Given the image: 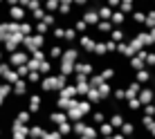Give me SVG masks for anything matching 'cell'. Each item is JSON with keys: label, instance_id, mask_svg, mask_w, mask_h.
<instances>
[{"label": "cell", "instance_id": "6da1fadb", "mask_svg": "<svg viewBox=\"0 0 155 139\" xmlns=\"http://www.w3.org/2000/svg\"><path fill=\"white\" fill-rule=\"evenodd\" d=\"M94 45H97V38H94L90 31H88V34H81V36H79V40H77V47L83 52V54H92Z\"/></svg>", "mask_w": 155, "mask_h": 139}, {"label": "cell", "instance_id": "7a4b0ae2", "mask_svg": "<svg viewBox=\"0 0 155 139\" xmlns=\"http://www.w3.org/2000/svg\"><path fill=\"white\" fill-rule=\"evenodd\" d=\"M106 119H108V115H106V112L101 110V108H94L92 112H90V117H88V124H92L94 128H99Z\"/></svg>", "mask_w": 155, "mask_h": 139}, {"label": "cell", "instance_id": "3957f363", "mask_svg": "<svg viewBox=\"0 0 155 139\" xmlns=\"http://www.w3.org/2000/svg\"><path fill=\"white\" fill-rule=\"evenodd\" d=\"M153 99H155V92H153V88H148V85H144L142 92L137 94V101H140L142 108H144V105H148V103H153Z\"/></svg>", "mask_w": 155, "mask_h": 139}, {"label": "cell", "instance_id": "277c9868", "mask_svg": "<svg viewBox=\"0 0 155 139\" xmlns=\"http://www.w3.org/2000/svg\"><path fill=\"white\" fill-rule=\"evenodd\" d=\"M151 76H153V70H140V72H135L133 74V81H137L144 88V85H148V81H151Z\"/></svg>", "mask_w": 155, "mask_h": 139}, {"label": "cell", "instance_id": "5b68a950", "mask_svg": "<svg viewBox=\"0 0 155 139\" xmlns=\"http://www.w3.org/2000/svg\"><path fill=\"white\" fill-rule=\"evenodd\" d=\"M108 124L113 126L115 130H119V128L126 124V115H124V112H119V110H117V112H113V115L108 117Z\"/></svg>", "mask_w": 155, "mask_h": 139}, {"label": "cell", "instance_id": "8992f818", "mask_svg": "<svg viewBox=\"0 0 155 139\" xmlns=\"http://www.w3.org/2000/svg\"><path fill=\"white\" fill-rule=\"evenodd\" d=\"M126 20H128V16L121 11V9H115L113 16H110V23H113V27H124Z\"/></svg>", "mask_w": 155, "mask_h": 139}, {"label": "cell", "instance_id": "52a82bcc", "mask_svg": "<svg viewBox=\"0 0 155 139\" xmlns=\"http://www.w3.org/2000/svg\"><path fill=\"white\" fill-rule=\"evenodd\" d=\"M108 38L113 40V43H117V45H119V43H126V40H128V38H126V29H124V27H115V29L108 34Z\"/></svg>", "mask_w": 155, "mask_h": 139}, {"label": "cell", "instance_id": "ba28073f", "mask_svg": "<svg viewBox=\"0 0 155 139\" xmlns=\"http://www.w3.org/2000/svg\"><path fill=\"white\" fill-rule=\"evenodd\" d=\"M135 130H137V124H135L133 119H126V124L119 128V132H121V135H124L126 139H130L133 135H135Z\"/></svg>", "mask_w": 155, "mask_h": 139}, {"label": "cell", "instance_id": "9c48e42d", "mask_svg": "<svg viewBox=\"0 0 155 139\" xmlns=\"http://www.w3.org/2000/svg\"><path fill=\"white\" fill-rule=\"evenodd\" d=\"M130 20L133 25H140V27H144V20H146V11H142V9H133L130 11Z\"/></svg>", "mask_w": 155, "mask_h": 139}, {"label": "cell", "instance_id": "30bf717a", "mask_svg": "<svg viewBox=\"0 0 155 139\" xmlns=\"http://www.w3.org/2000/svg\"><path fill=\"white\" fill-rule=\"evenodd\" d=\"M50 124H56V126H61V124H65L68 121V115L63 110H52V115H50Z\"/></svg>", "mask_w": 155, "mask_h": 139}, {"label": "cell", "instance_id": "8fae6325", "mask_svg": "<svg viewBox=\"0 0 155 139\" xmlns=\"http://www.w3.org/2000/svg\"><path fill=\"white\" fill-rule=\"evenodd\" d=\"M97 14H99L101 20H110V16H113V9H110L106 2H101L99 7H97Z\"/></svg>", "mask_w": 155, "mask_h": 139}, {"label": "cell", "instance_id": "7c38bea8", "mask_svg": "<svg viewBox=\"0 0 155 139\" xmlns=\"http://www.w3.org/2000/svg\"><path fill=\"white\" fill-rule=\"evenodd\" d=\"M85 99H88L92 105H99V103H101V94H99V90H97V88H90V90H88V94H85Z\"/></svg>", "mask_w": 155, "mask_h": 139}, {"label": "cell", "instance_id": "4fadbf2b", "mask_svg": "<svg viewBox=\"0 0 155 139\" xmlns=\"http://www.w3.org/2000/svg\"><path fill=\"white\" fill-rule=\"evenodd\" d=\"M97 130H99V137H110V135H115V128L110 126L108 121H104V124H101Z\"/></svg>", "mask_w": 155, "mask_h": 139}, {"label": "cell", "instance_id": "5bb4252c", "mask_svg": "<svg viewBox=\"0 0 155 139\" xmlns=\"http://www.w3.org/2000/svg\"><path fill=\"white\" fill-rule=\"evenodd\" d=\"M97 90H99V94H101V101L108 99V97H113V85H110V83H101Z\"/></svg>", "mask_w": 155, "mask_h": 139}, {"label": "cell", "instance_id": "9a60e30c", "mask_svg": "<svg viewBox=\"0 0 155 139\" xmlns=\"http://www.w3.org/2000/svg\"><path fill=\"white\" fill-rule=\"evenodd\" d=\"M56 130H58V135L65 139V137H70V135H72V124H70V121H65V124H61V126L56 128Z\"/></svg>", "mask_w": 155, "mask_h": 139}, {"label": "cell", "instance_id": "2e32d148", "mask_svg": "<svg viewBox=\"0 0 155 139\" xmlns=\"http://www.w3.org/2000/svg\"><path fill=\"white\" fill-rule=\"evenodd\" d=\"M61 56H63V45H61V43H56V45L50 50V58H61Z\"/></svg>", "mask_w": 155, "mask_h": 139}, {"label": "cell", "instance_id": "e0dca14e", "mask_svg": "<svg viewBox=\"0 0 155 139\" xmlns=\"http://www.w3.org/2000/svg\"><path fill=\"white\" fill-rule=\"evenodd\" d=\"M113 99L126 101V88H113Z\"/></svg>", "mask_w": 155, "mask_h": 139}, {"label": "cell", "instance_id": "ac0fdd59", "mask_svg": "<svg viewBox=\"0 0 155 139\" xmlns=\"http://www.w3.org/2000/svg\"><path fill=\"white\" fill-rule=\"evenodd\" d=\"M41 94H31V99H29V108H31V112H36L38 110V105H41Z\"/></svg>", "mask_w": 155, "mask_h": 139}, {"label": "cell", "instance_id": "d6986e66", "mask_svg": "<svg viewBox=\"0 0 155 139\" xmlns=\"http://www.w3.org/2000/svg\"><path fill=\"white\" fill-rule=\"evenodd\" d=\"M146 67L148 70H155V50H148V54H146Z\"/></svg>", "mask_w": 155, "mask_h": 139}, {"label": "cell", "instance_id": "ffe728a7", "mask_svg": "<svg viewBox=\"0 0 155 139\" xmlns=\"http://www.w3.org/2000/svg\"><path fill=\"white\" fill-rule=\"evenodd\" d=\"M52 34H54V38H56L58 43H63V36H65V27H61V25H58V27H54V31H52Z\"/></svg>", "mask_w": 155, "mask_h": 139}, {"label": "cell", "instance_id": "44dd1931", "mask_svg": "<svg viewBox=\"0 0 155 139\" xmlns=\"http://www.w3.org/2000/svg\"><path fill=\"white\" fill-rule=\"evenodd\" d=\"M142 115H148V117H155V105H153V103H148V105H144V108H142Z\"/></svg>", "mask_w": 155, "mask_h": 139}, {"label": "cell", "instance_id": "7402d4cb", "mask_svg": "<svg viewBox=\"0 0 155 139\" xmlns=\"http://www.w3.org/2000/svg\"><path fill=\"white\" fill-rule=\"evenodd\" d=\"M45 9H47V11H58V0H47Z\"/></svg>", "mask_w": 155, "mask_h": 139}, {"label": "cell", "instance_id": "603a6c76", "mask_svg": "<svg viewBox=\"0 0 155 139\" xmlns=\"http://www.w3.org/2000/svg\"><path fill=\"white\" fill-rule=\"evenodd\" d=\"M38 45H43V38H41V36H34V38L27 40V47H38Z\"/></svg>", "mask_w": 155, "mask_h": 139}, {"label": "cell", "instance_id": "cb8c5ba5", "mask_svg": "<svg viewBox=\"0 0 155 139\" xmlns=\"http://www.w3.org/2000/svg\"><path fill=\"white\" fill-rule=\"evenodd\" d=\"M106 5H108V7L115 11V9H119V7H121V0H106Z\"/></svg>", "mask_w": 155, "mask_h": 139}, {"label": "cell", "instance_id": "d4e9b609", "mask_svg": "<svg viewBox=\"0 0 155 139\" xmlns=\"http://www.w3.org/2000/svg\"><path fill=\"white\" fill-rule=\"evenodd\" d=\"M43 23H47V25H50V27H52V25H56V16H54V14H47Z\"/></svg>", "mask_w": 155, "mask_h": 139}, {"label": "cell", "instance_id": "484cf974", "mask_svg": "<svg viewBox=\"0 0 155 139\" xmlns=\"http://www.w3.org/2000/svg\"><path fill=\"white\" fill-rule=\"evenodd\" d=\"M72 5L79 7V9H85V7H88V0H72Z\"/></svg>", "mask_w": 155, "mask_h": 139}, {"label": "cell", "instance_id": "4316f807", "mask_svg": "<svg viewBox=\"0 0 155 139\" xmlns=\"http://www.w3.org/2000/svg\"><path fill=\"white\" fill-rule=\"evenodd\" d=\"M43 139H63V137L58 135V130H56V132H45V135H43Z\"/></svg>", "mask_w": 155, "mask_h": 139}, {"label": "cell", "instance_id": "83f0119b", "mask_svg": "<svg viewBox=\"0 0 155 139\" xmlns=\"http://www.w3.org/2000/svg\"><path fill=\"white\" fill-rule=\"evenodd\" d=\"M43 72H52V63L50 61H43Z\"/></svg>", "mask_w": 155, "mask_h": 139}, {"label": "cell", "instance_id": "f1b7e54d", "mask_svg": "<svg viewBox=\"0 0 155 139\" xmlns=\"http://www.w3.org/2000/svg\"><path fill=\"white\" fill-rule=\"evenodd\" d=\"M36 29H38V31H47V29H50V25H47V23H38V27H36Z\"/></svg>", "mask_w": 155, "mask_h": 139}, {"label": "cell", "instance_id": "f546056e", "mask_svg": "<svg viewBox=\"0 0 155 139\" xmlns=\"http://www.w3.org/2000/svg\"><path fill=\"white\" fill-rule=\"evenodd\" d=\"M148 34H151V40H153V50H155V27H153L151 31H148Z\"/></svg>", "mask_w": 155, "mask_h": 139}, {"label": "cell", "instance_id": "4dcf8cb0", "mask_svg": "<svg viewBox=\"0 0 155 139\" xmlns=\"http://www.w3.org/2000/svg\"><path fill=\"white\" fill-rule=\"evenodd\" d=\"M38 79H41V74H36V72H34V74H31V76H29V81H34V83H36V81H38Z\"/></svg>", "mask_w": 155, "mask_h": 139}, {"label": "cell", "instance_id": "1f68e13d", "mask_svg": "<svg viewBox=\"0 0 155 139\" xmlns=\"http://www.w3.org/2000/svg\"><path fill=\"white\" fill-rule=\"evenodd\" d=\"M153 72H155V70H153Z\"/></svg>", "mask_w": 155, "mask_h": 139}]
</instances>
